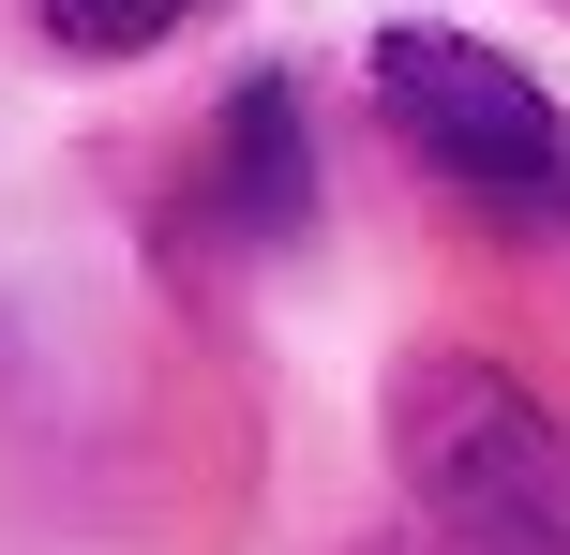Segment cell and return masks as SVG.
<instances>
[{
	"instance_id": "cell-3",
	"label": "cell",
	"mask_w": 570,
	"mask_h": 555,
	"mask_svg": "<svg viewBox=\"0 0 570 555\" xmlns=\"http://www.w3.org/2000/svg\"><path fill=\"white\" fill-rule=\"evenodd\" d=\"M301 196H315V136H301V90H285V76L226 90V136H210V210H226L240 240H285V226H301Z\"/></svg>"
},
{
	"instance_id": "cell-2",
	"label": "cell",
	"mask_w": 570,
	"mask_h": 555,
	"mask_svg": "<svg viewBox=\"0 0 570 555\" xmlns=\"http://www.w3.org/2000/svg\"><path fill=\"white\" fill-rule=\"evenodd\" d=\"M375 106L451 196L511 210V226H570V120L541 106V76H511L465 30H391L375 46Z\"/></svg>"
},
{
	"instance_id": "cell-4",
	"label": "cell",
	"mask_w": 570,
	"mask_h": 555,
	"mask_svg": "<svg viewBox=\"0 0 570 555\" xmlns=\"http://www.w3.org/2000/svg\"><path fill=\"white\" fill-rule=\"evenodd\" d=\"M180 16H196V0H46V30H60V46H90V60H120V46H166Z\"/></svg>"
},
{
	"instance_id": "cell-1",
	"label": "cell",
	"mask_w": 570,
	"mask_h": 555,
	"mask_svg": "<svg viewBox=\"0 0 570 555\" xmlns=\"http://www.w3.org/2000/svg\"><path fill=\"white\" fill-rule=\"evenodd\" d=\"M391 450H405L421 511L465 555H570V436L495 360H405L391 376Z\"/></svg>"
}]
</instances>
